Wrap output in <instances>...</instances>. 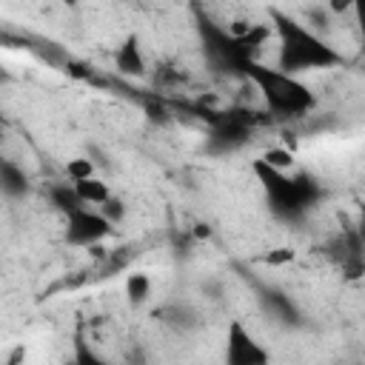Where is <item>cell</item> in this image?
Segmentation results:
<instances>
[{
  "mask_svg": "<svg viewBox=\"0 0 365 365\" xmlns=\"http://www.w3.org/2000/svg\"><path fill=\"white\" fill-rule=\"evenodd\" d=\"M271 29H274V66L285 74H308L322 68H336L345 63L342 51L334 48L331 40H325L319 31L308 29L299 17H291L279 9L271 11Z\"/></svg>",
  "mask_w": 365,
  "mask_h": 365,
  "instance_id": "6da1fadb",
  "label": "cell"
},
{
  "mask_svg": "<svg viewBox=\"0 0 365 365\" xmlns=\"http://www.w3.org/2000/svg\"><path fill=\"white\" fill-rule=\"evenodd\" d=\"M242 77L274 117H305L317 106V94L311 91V86L302 77L285 74L274 63L251 60L242 68Z\"/></svg>",
  "mask_w": 365,
  "mask_h": 365,
  "instance_id": "7a4b0ae2",
  "label": "cell"
},
{
  "mask_svg": "<svg viewBox=\"0 0 365 365\" xmlns=\"http://www.w3.org/2000/svg\"><path fill=\"white\" fill-rule=\"evenodd\" d=\"M254 174L268 197V202L274 205V211L285 220H297L302 217L317 200H319V182L308 174H282L274 171L271 165H265L262 160H254Z\"/></svg>",
  "mask_w": 365,
  "mask_h": 365,
  "instance_id": "3957f363",
  "label": "cell"
},
{
  "mask_svg": "<svg viewBox=\"0 0 365 365\" xmlns=\"http://www.w3.org/2000/svg\"><path fill=\"white\" fill-rule=\"evenodd\" d=\"M222 365H271L268 348L245 328L242 319H231L225 328Z\"/></svg>",
  "mask_w": 365,
  "mask_h": 365,
  "instance_id": "277c9868",
  "label": "cell"
},
{
  "mask_svg": "<svg viewBox=\"0 0 365 365\" xmlns=\"http://www.w3.org/2000/svg\"><path fill=\"white\" fill-rule=\"evenodd\" d=\"M114 231V225L108 222V217L100 208H77L66 217V240L74 248H94L100 245L108 234Z\"/></svg>",
  "mask_w": 365,
  "mask_h": 365,
  "instance_id": "5b68a950",
  "label": "cell"
},
{
  "mask_svg": "<svg viewBox=\"0 0 365 365\" xmlns=\"http://www.w3.org/2000/svg\"><path fill=\"white\" fill-rule=\"evenodd\" d=\"M114 66L120 74L125 77H143L145 74V57H143V48H140V40L137 34H128L117 51H114Z\"/></svg>",
  "mask_w": 365,
  "mask_h": 365,
  "instance_id": "8992f818",
  "label": "cell"
},
{
  "mask_svg": "<svg viewBox=\"0 0 365 365\" xmlns=\"http://www.w3.org/2000/svg\"><path fill=\"white\" fill-rule=\"evenodd\" d=\"M74 185V191H77V197H80V202L83 205H88V208H103L114 194H111V188H108V182L103 180V177H88V180H80V182H71Z\"/></svg>",
  "mask_w": 365,
  "mask_h": 365,
  "instance_id": "52a82bcc",
  "label": "cell"
},
{
  "mask_svg": "<svg viewBox=\"0 0 365 365\" xmlns=\"http://www.w3.org/2000/svg\"><path fill=\"white\" fill-rule=\"evenodd\" d=\"M0 177H3V191H6V197H23V194L29 191V177H26V171H23L17 163H11V160H3V163H0Z\"/></svg>",
  "mask_w": 365,
  "mask_h": 365,
  "instance_id": "ba28073f",
  "label": "cell"
},
{
  "mask_svg": "<svg viewBox=\"0 0 365 365\" xmlns=\"http://www.w3.org/2000/svg\"><path fill=\"white\" fill-rule=\"evenodd\" d=\"M48 202H51L57 211H63V217H68L71 211L83 208V202H80V197H77V191H74L71 182H54V185L48 188Z\"/></svg>",
  "mask_w": 365,
  "mask_h": 365,
  "instance_id": "9c48e42d",
  "label": "cell"
},
{
  "mask_svg": "<svg viewBox=\"0 0 365 365\" xmlns=\"http://www.w3.org/2000/svg\"><path fill=\"white\" fill-rule=\"evenodd\" d=\"M125 297L134 302V305H143L148 297H151V277L143 274V271H134L125 277Z\"/></svg>",
  "mask_w": 365,
  "mask_h": 365,
  "instance_id": "30bf717a",
  "label": "cell"
},
{
  "mask_svg": "<svg viewBox=\"0 0 365 365\" xmlns=\"http://www.w3.org/2000/svg\"><path fill=\"white\" fill-rule=\"evenodd\" d=\"M265 165H271L274 171H282V174H288L291 168H294V151L291 148H285V145H271V148H265L262 151V157H259Z\"/></svg>",
  "mask_w": 365,
  "mask_h": 365,
  "instance_id": "8fae6325",
  "label": "cell"
},
{
  "mask_svg": "<svg viewBox=\"0 0 365 365\" xmlns=\"http://www.w3.org/2000/svg\"><path fill=\"white\" fill-rule=\"evenodd\" d=\"M66 177H68V182H80V180L97 177V163L88 160V157H74V160L66 163Z\"/></svg>",
  "mask_w": 365,
  "mask_h": 365,
  "instance_id": "7c38bea8",
  "label": "cell"
},
{
  "mask_svg": "<svg viewBox=\"0 0 365 365\" xmlns=\"http://www.w3.org/2000/svg\"><path fill=\"white\" fill-rule=\"evenodd\" d=\"M71 365H111V362H108V359H103L91 345H86L83 339H77V348H74Z\"/></svg>",
  "mask_w": 365,
  "mask_h": 365,
  "instance_id": "4fadbf2b",
  "label": "cell"
},
{
  "mask_svg": "<svg viewBox=\"0 0 365 365\" xmlns=\"http://www.w3.org/2000/svg\"><path fill=\"white\" fill-rule=\"evenodd\" d=\"M351 14H354V29H356V37H359V51L365 54V0H362V3H354Z\"/></svg>",
  "mask_w": 365,
  "mask_h": 365,
  "instance_id": "5bb4252c",
  "label": "cell"
},
{
  "mask_svg": "<svg viewBox=\"0 0 365 365\" xmlns=\"http://www.w3.org/2000/svg\"><path fill=\"white\" fill-rule=\"evenodd\" d=\"M100 211H103V214L108 217V222L114 225V222H120V220H123V214H125V205H123V200L111 197V200H108V202H106Z\"/></svg>",
  "mask_w": 365,
  "mask_h": 365,
  "instance_id": "9a60e30c",
  "label": "cell"
},
{
  "mask_svg": "<svg viewBox=\"0 0 365 365\" xmlns=\"http://www.w3.org/2000/svg\"><path fill=\"white\" fill-rule=\"evenodd\" d=\"M265 259H268L271 265H282V262H291V259H294V251H291V248H277V251H271Z\"/></svg>",
  "mask_w": 365,
  "mask_h": 365,
  "instance_id": "2e32d148",
  "label": "cell"
},
{
  "mask_svg": "<svg viewBox=\"0 0 365 365\" xmlns=\"http://www.w3.org/2000/svg\"><path fill=\"white\" fill-rule=\"evenodd\" d=\"M23 362H26V345H17V348L9 351V356H6L3 365H23Z\"/></svg>",
  "mask_w": 365,
  "mask_h": 365,
  "instance_id": "e0dca14e",
  "label": "cell"
},
{
  "mask_svg": "<svg viewBox=\"0 0 365 365\" xmlns=\"http://www.w3.org/2000/svg\"><path fill=\"white\" fill-rule=\"evenodd\" d=\"M354 231H356V234H359V240L365 242V205L359 208V222L354 225Z\"/></svg>",
  "mask_w": 365,
  "mask_h": 365,
  "instance_id": "ac0fdd59",
  "label": "cell"
}]
</instances>
